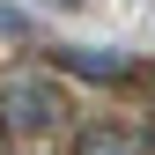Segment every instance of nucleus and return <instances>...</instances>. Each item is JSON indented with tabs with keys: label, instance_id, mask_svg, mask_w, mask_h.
Returning a JSON list of instances; mask_svg holds the SVG:
<instances>
[{
	"label": "nucleus",
	"instance_id": "obj_3",
	"mask_svg": "<svg viewBox=\"0 0 155 155\" xmlns=\"http://www.w3.org/2000/svg\"><path fill=\"white\" fill-rule=\"evenodd\" d=\"M148 140L133 126H118V118H96V126H81V140H74V155H140Z\"/></svg>",
	"mask_w": 155,
	"mask_h": 155
},
{
	"label": "nucleus",
	"instance_id": "obj_2",
	"mask_svg": "<svg viewBox=\"0 0 155 155\" xmlns=\"http://www.w3.org/2000/svg\"><path fill=\"white\" fill-rule=\"evenodd\" d=\"M52 67H59V74H81V81H126V74H133L126 52H89V45H52Z\"/></svg>",
	"mask_w": 155,
	"mask_h": 155
},
{
	"label": "nucleus",
	"instance_id": "obj_1",
	"mask_svg": "<svg viewBox=\"0 0 155 155\" xmlns=\"http://www.w3.org/2000/svg\"><path fill=\"white\" fill-rule=\"evenodd\" d=\"M0 118L15 133H45V126L67 118V96L52 74H0Z\"/></svg>",
	"mask_w": 155,
	"mask_h": 155
},
{
	"label": "nucleus",
	"instance_id": "obj_4",
	"mask_svg": "<svg viewBox=\"0 0 155 155\" xmlns=\"http://www.w3.org/2000/svg\"><path fill=\"white\" fill-rule=\"evenodd\" d=\"M0 37H30V15H15V8H0Z\"/></svg>",
	"mask_w": 155,
	"mask_h": 155
},
{
	"label": "nucleus",
	"instance_id": "obj_5",
	"mask_svg": "<svg viewBox=\"0 0 155 155\" xmlns=\"http://www.w3.org/2000/svg\"><path fill=\"white\" fill-rule=\"evenodd\" d=\"M52 8H74V0H52Z\"/></svg>",
	"mask_w": 155,
	"mask_h": 155
}]
</instances>
